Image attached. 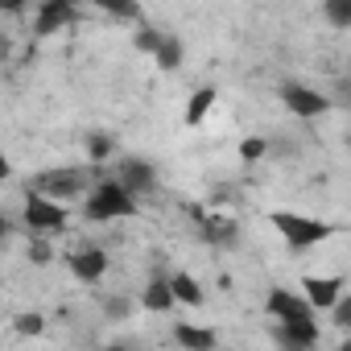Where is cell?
<instances>
[{
	"mask_svg": "<svg viewBox=\"0 0 351 351\" xmlns=\"http://www.w3.org/2000/svg\"><path fill=\"white\" fill-rule=\"evenodd\" d=\"M330 326H335L343 339L351 335V298H347V293H339V302L330 306Z\"/></svg>",
	"mask_w": 351,
	"mask_h": 351,
	"instance_id": "44dd1931",
	"label": "cell"
},
{
	"mask_svg": "<svg viewBox=\"0 0 351 351\" xmlns=\"http://www.w3.org/2000/svg\"><path fill=\"white\" fill-rule=\"evenodd\" d=\"M112 153H116V141L108 132H87V157H91V165H104Z\"/></svg>",
	"mask_w": 351,
	"mask_h": 351,
	"instance_id": "d6986e66",
	"label": "cell"
},
{
	"mask_svg": "<svg viewBox=\"0 0 351 351\" xmlns=\"http://www.w3.org/2000/svg\"><path fill=\"white\" fill-rule=\"evenodd\" d=\"M29 261H34V265H50V261H54V244H50L46 236H34V240H29Z\"/></svg>",
	"mask_w": 351,
	"mask_h": 351,
	"instance_id": "d4e9b609",
	"label": "cell"
},
{
	"mask_svg": "<svg viewBox=\"0 0 351 351\" xmlns=\"http://www.w3.org/2000/svg\"><path fill=\"white\" fill-rule=\"evenodd\" d=\"M182 58H186L182 38H178V34H165V38H161V46H157V54H153V66L169 75V71H178V66H182Z\"/></svg>",
	"mask_w": 351,
	"mask_h": 351,
	"instance_id": "9a60e30c",
	"label": "cell"
},
{
	"mask_svg": "<svg viewBox=\"0 0 351 351\" xmlns=\"http://www.w3.org/2000/svg\"><path fill=\"white\" fill-rule=\"evenodd\" d=\"M99 9H104V13H108L112 21H136V25L145 21L141 5H132V0H124V5H99Z\"/></svg>",
	"mask_w": 351,
	"mask_h": 351,
	"instance_id": "603a6c76",
	"label": "cell"
},
{
	"mask_svg": "<svg viewBox=\"0 0 351 351\" xmlns=\"http://www.w3.org/2000/svg\"><path fill=\"white\" fill-rule=\"evenodd\" d=\"M9 50H13V38H9L5 29H0V62H5V58H9Z\"/></svg>",
	"mask_w": 351,
	"mask_h": 351,
	"instance_id": "f1b7e54d",
	"label": "cell"
},
{
	"mask_svg": "<svg viewBox=\"0 0 351 351\" xmlns=\"http://www.w3.org/2000/svg\"><path fill=\"white\" fill-rule=\"evenodd\" d=\"M265 136H248V141H240V161H248V165H256L261 157H265Z\"/></svg>",
	"mask_w": 351,
	"mask_h": 351,
	"instance_id": "cb8c5ba5",
	"label": "cell"
},
{
	"mask_svg": "<svg viewBox=\"0 0 351 351\" xmlns=\"http://www.w3.org/2000/svg\"><path fill=\"white\" fill-rule=\"evenodd\" d=\"M322 17H326L335 29H351V0H326V5H322Z\"/></svg>",
	"mask_w": 351,
	"mask_h": 351,
	"instance_id": "ffe728a7",
	"label": "cell"
},
{
	"mask_svg": "<svg viewBox=\"0 0 351 351\" xmlns=\"http://www.w3.org/2000/svg\"><path fill=\"white\" fill-rule=\"evenodd\" d=\"M136 211H141V203L128 191H120L112 178L95 182L83 199V219L87 223H116V219H132Z\"/></svg>",
	"mask_w": 351,
	"mask_h": 351,
	"instance_id": "6da1fadb",
	"label": "cell"
},
{
	"mask_svg": "<svg viewBox=\"0 0 351 351\" xmlns=\"http://www.w3.org/2000/svg\"><path fill=\"white\" fill-rule=\"evenodd\" d=\"M21 219H25V228H29V236H62L66 232V223H71V211L62 207V203H50V199H42V195H25V207H21Z\"/></svg>",
	"mask_w": 351,
	"mask_h": 351,
	"instance_id": "3957f363",
	"label": "cell"
},
{
	"mask_svg": "<svg viewBox=\"0 0 351 351\" xmlns=\"http://www.w3.org/2000/svg\"><path fill=\"white\" fill-rule=\"evenodd\" d=\"M104 314H108V318H128V314H132V302H128V298H108V302H104Z\"/></svg>",
	"mask_w": 351,
	"mask_h": 351,
	"instance_id": "484cf974",
	"label": "cell"
},
{
	"mask_svg": "<svg viewBox=\"0 0 351 351\" xmlns=\"http://www.w3.org/2000/svg\"><path fill=\"white\" fill-rule=\"evenodd\" d=\"M343 293V277H306L302 281V298L310 310H330Z\"/></svg>",
	"mask_w": 351,
	"mask_h": 351,
	"instance_id": "30bf717a",
	"label": "cell"
},
{
	"mask_svg": "<svg viewBox=\"0 0 351 351\" xmlns=\"http://www.w3.org/2000/svg\"><path fill=\"white\" fill-rule=\"evenodd\" d=\"M269 314H273L277 322H302V318H314V310L306 306V298H298V293L285 289V285H273V289H269Z\"/></svg>",
	"mask_w": 351,
	"mask_h": 351,
	"instance_id": "9c48e42d",
	"label": "cell"
},
{
	"mask_svg": "<svg viewBox=\"0 0 351 351\" xmlns=\"http://www.w3.org/2000/svg\"><path fill=\"white\" fill-rule=\"evenodd\" d=\"M71 273L83 281V285H95L104 273H108V252L104 248H79V252H71Z\"/></svg>",
	"mask_w": 351,
	"mask_h": 351,
	"instance_id": "8fae6325",
	"label": "cell"
},
{
	"mask_svg": "<svg viewBox=\"0 0 351 351\" xmlns=\"http://www.w3.org/2000/svg\"><path fill=\"white\" fill-rule=\"evenodd\" d=\"M169 281V293H173V306H203L207 302V293H203V285L191 277V273H173V277H165Z\"/></svg>",
	"mask_w": 351,
	"mask_h": 351,
	"instance_id": "5bb4252c",
	"label": "cell"
},
{
	"mask_svg": "<svg viewBox=\"0 0 351 351\" xmlns=\"http://www.w3.org/2000/svg\"><path fill=\"white\" fill-rule=\"evenodd\" d=\"M277 95H281L285 112H293V116H302V120H314V116H322V112L330 108V99H326L322 91L306 87V83H281Z\"/></svg>",
	"mask_w": 351,
	"mask_h": 351,
	"instance_id": "8992f818",
	"label": "cell"
},
{
	"mask_svg": "<svg viewBox=\"0 0 351 351\" xmlns=\"http://www.w3.org/2000/svg\"><path fill=\"white\" fill-rule=\"evenodd\" d=\"M335 351H351V339H343V343H339V347H335Z\"/></svg>",
	"mask_w": 351,
	"mask_h": 351,
	"instance_id": "4dcf8cb0",
	"label": "cell"
},
{
	"mask_svg": "<svg viewBox=\"0 0 351 351\" xmlns=\"http://www.w3.org/2000/svg\"><path fill=\"white\" fill-rule=\"evenodd\" d=\"M141 306H145V310H153V314H165V310H173L169 281H165V277H153V281L145 285V293H141Z\"/></svg>",
	"mask_w": 351,
	"mask_h": 351,
	"instance_id": "e0dca14e",
	"label": "cell"
},
{
	"mask_svg": "<svg viewBox=\"0 0 351 351\" xmlns=\"http://www.w3.org/2000/svg\"><path fill=\"white\" fill-rule=\"evenodd\" d=\"M0 13H25L21 0H0Z\"/></svg>",
	"mask_w": 351,
	"mask_h": 351,
	"instance_id": "83f0119b",
	"label": "cell"
},
{
	"mask_svg": "<svg viewBox=\"0 0 351 351\" xmlns=\"http://www.w3.org/2000/svg\"><path fill=\"white\" fill-rule=\"evenodd\" d=\"M99 351H128V347H120V343H112V347H99Z\"/></svg>",
	"mask_w": 351,
	"mask_h": 351,
	"instance_id": "1f68e13d",
	"label": "cell"
},
{
	"mask_svg": "<svg viewBox=\"0 0 351 351\" xmlns=\"http://www.w3.org/2000/svg\"><path fill=\"white\" fill-rule=\"evenodd\" d=\"M79 17L83 13L71 5V0H46V5H38V13H34V38H54L66 25H79Z\"/></svg>",
	"mask_w": 351,
	"mask_h": 351,
	"instance_id": "5b68a950",
	"label": "cell"
},
{
	"mask_svg": "<svg viewBox=\"0 0 351 351\" xmlns=\"http://www.w3.org/2000/svg\"><path fill=\"white\" fill-rule=\"evenodd\" d=\"M215 99H219V91H215V87H199V91L186 99V116H182V120H186V128H199V124L207 120V112L215 108Z\"/></svg>",
	"mask_w": 351,
	"mask_h": 351,
	"instance_id": "2e32d148",
	"label": "cell"
},
{
	"mask_svg": "<svg viewBox=\"0 0 351 351\" xmlns=\"http://www.w3.org/2000/svg\"><path fill=\"white\" fill-rule=\"evenodd\" d=\"M269 223H273V228L285 236V244L298 248V252H302V248H318V244L330 240V232H335L326 219H310V215H298V211H273Z\"/></svg>",
	"mask_w": 351,
	"mask_h": 351,
	"instance_id": "7a4b0ae2",
	"label": "cell"
},
{
	"mask_svg": "<svg viewBox=\"0 0 351 351\" xmlns=\"http://www.w3.org/2000/svg\"><path fill=\"white\" fill-rule=\"evenodd\" d=\"M17 335H25V339H38V335H46V314H38V310H25V314H17Z\"/></svg>",
	"mask_w": 351,
	"mask_h": 351,
	"instance_id": "7402d4cb",
	"label": "cell"
},
{
	"mask_svg": "<svg viewBox=\"0 0 351 351\" xmlns=\"http://www.w3.org/2000/svg\"><path fill=\"white\" fill-rule=\"evenodd\" d=\"M195 219H199V232H203L207 244H236L240 240V228L228 215H203V211H195Z\"/></svg>",
	"mask_w": 351,
	"mask_h": 351,
	"instance_id": "7c38bea8",
	"label": "cell"
},
{
	"mask_svg": "<svg viewBox=\"0 0 351 351\" xmlns=\"http://www.w3.org/2000/svg\"><path fill=\"white\" fill-rule=\"evenodd\" d=\"M318 318H302V322H277L273 326V343L281 351H314L318 347Z\"/></svg>",
	"mask_w": 351,
	"mask_h": 351,
	"instance_id": "ba28073f",
	"label": "cell"
},
{
	"mask_svg": "<svg viewBox=\"0 0 351 351\" xmlns=\"http://www.w3.org/2000/svg\"><path fill=\"white\" fill-rule=\"evenodd\" d=\"M112 182H116L120 191H128L132 199H141V195H149V191L157 186V169H153L145 157H120Z\"/></svg>",
	"mask_w": 351,
	"mask_h": 351,
	"instance_id": "52a82bcc",
	"label": "cell"
},
{
	"mask_svg": "<svg viewBox=\"0 0 351 351\" xmlns=\"http://www.w3.org/2000/svg\"><path fill=\"white\" fill-rule=\"evenodd\" d=\"M9 178H13V165H9V157H5V153H0V186H5Z\"/></svg>",
	"mask_w": 351,
	"mask_h": 351,
	"instance_id": "4316f807",
	"label": "cell"
},
{
	"mask_svg": "<svg viewBox=\"0 0 351 351\" xmlns=\"http://www.w3.org/2000/svg\"><path fill=\"white\" fill-rule=\"evenodd\" d=\"M161 38H165V29H157V25H149V21H141V25H136V34H132V46H136L141 54H157V46H161Z\"/></svg>",
	"mask_w": 351,
	"mask_h": 351,
	"instance_id": "ac0fdd59",
	"label": "cell"
},
{
	"mask_svg": "<svg viewBox=\"0 0 351 351\" xmlns=\"http://www.w3.org/2000/svg\"><path fill=\"white\" fill-rule=\"evenodd\" d=\"M173 343H178L182 351H215L219 335L207 330V326H195V322H178L173 326Z\"/></svg>",
	"mask_w": 351,
	"mask_h": 351,
	"instance_id": "4fadbf2b",
	"label": "cell"
},
{
	"mask_svg": "<svg viewBox=\"0 0 351 351\" xmlns=\"http://www.w3.org/2000/svg\"><path fill=\"white\" fill-rule=\"evenodd\" d=\"M34 195L66 207L71 199H83L87 195V169H46V173H38Z\"/></svg>",
	"mask_w": 351,
	"mask_h": 351,
	"instance_id": "277c9868",
	"label": "cell"
},
{
	"mask_svg": "<svg viewBox=\"0 0 351 351\" xmlns=\"http://www.w3.org/2000/svg\"><path fill=\"white\" fill-rule=\"evenodd\" d=\"M5 236H9V223H5V219H0V244H5Z\"/></svg>",
	"mask_w": 351,
	"mask_h": 351,
	"instance_id": "f546056e",
	"label": "cell"
}]
</instances>
